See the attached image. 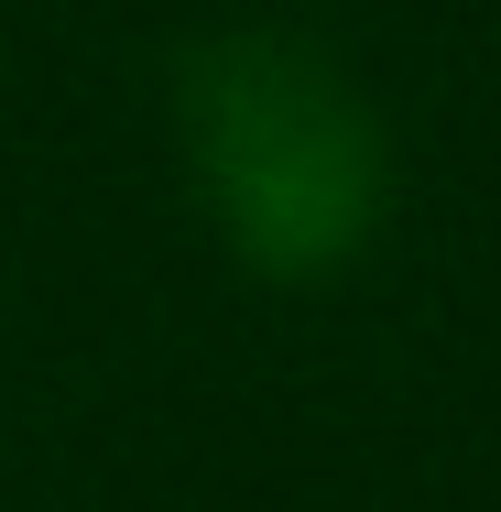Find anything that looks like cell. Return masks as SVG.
<instances>
[{"label": "cell", "instance_id": "cell-1", "mask_svg": "<svg viewBox=\"0 0 501 512\" xmlns=\"http://www.w3.org/2000/svg\"><path fill=\"white\" fill-rule=\"evenodd\" d=\"M175 131H186L218 240L273 284L349 273L393 207V153H382L371 99L295 33L197 44L175 77Z\"/></svg>", "mask_w": 501, "mask_h": 512}]
</instances>
